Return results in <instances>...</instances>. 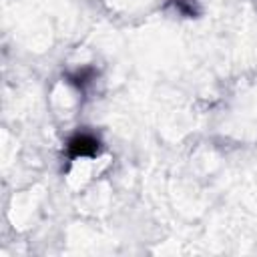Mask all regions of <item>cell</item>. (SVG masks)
I'll return each mask as SVG.
<instances>
[{
  "label": "cell",
  "instance_id": "3957f363",
  "mask_svg": "<svg viewBox=\"0 0 257 257\" xmlns=\"http://www.w3.org/2000/svg\"><path fill=\"white\" fill-rule=\"evenodd\" d=\"M167 6H173L179 14L187 16V18H195V16H199V12H201L197 0H169Z\"/></svg>",
  "mask_w": 257,
  "mask_h": 257
},
{
  "label": "cell",
  "instance_id": "6da1fadb",
  "mask_svg": "<svg viewBox=\"0 0 257 257\" xmlns=\"http://www.w3.org/2000/svg\"><path fill=\"white\" fill-rule=\"evenodd\" d=\"M98 153H100V141L90 133H76L66 143V155L70 161L78 157H96Z\"/></svg>",
  "mask_w": 257,
  "mask_h": 257
},
{
  "label": "cell",
  "instance_id": "7a4b0ae2",
  "mask_svg": "<svg viewBox=\"0 0 257 257\" xmlns=\"http://www.w3.org/2000/svg\"><path fill=\"white\" fill-rule=\"evenodd\" d=\"M94 76H96V70H94L92 66H84V68H80V70L68 74V80H70L78 90H84V88L94 80Z\"/></svg>",
  "mask_w": 257,
  "mask_h": 257
}]
</instances>
